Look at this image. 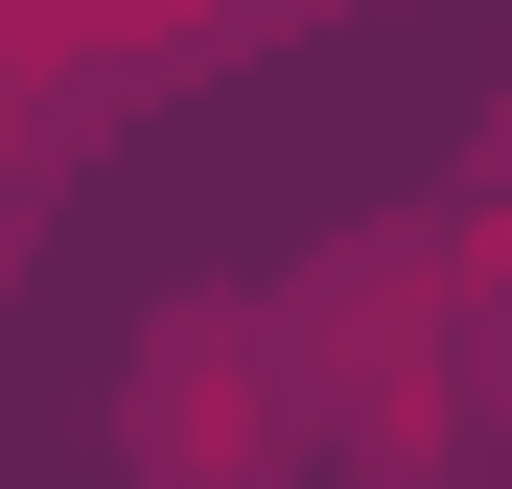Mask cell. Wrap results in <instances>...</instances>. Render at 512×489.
I'll return each mask as SVG.
<instances>
[{
	"label": "cell",
	"mask_w": 512,
	"mask_h": 489,
	"mask_svg": "<svg viewBox=\"0 0 512 489\" xmlns=\"http://www.w3.org/2000/svg\"><path fill=\"white\" fill-rule=\"evenodd\" d=\"M303 443H326V326L303 303L187 280L140 326V373H117V466L140 489H303Z\"/></svg>",
	"instance_id": "cell-1"
}]
</instances>
